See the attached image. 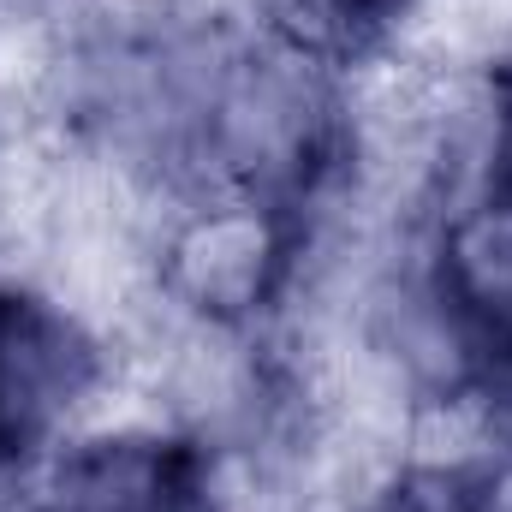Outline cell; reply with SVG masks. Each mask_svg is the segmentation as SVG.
Here are the masks:
<instances>
[{"label":"cell","instance_id":"obj_1","mask_svg":"<svg viewBox=\"0 0 512 512\" xmlns=\"http://www.w3.org/2000/svg\"><path fill=\"white\" fill-rule=\"evenodd\" d=\"M435 298L459 346V370L495 435L512 441V197L477 191L441 233Z\"/></svg>","mask_w":512,"mask_h":512},{"label":"cell","instance_id":"obj_3","mask_svg":"<svg viewBox=\"0 0 512 512\" xmlns=\"http://www.w3.org/2000/svg\"><path fill=\"white\" fill-rule=\"evenodd\" d=\"M36 512H209L203 453L167 435H108L66 453Z\"/></svg>","mask_w":512,"mask_h":512},{"label":"cell","instance_id":"obj_6","mask_svg":"<svg viewBox=\"0 0 512 512\" xmlns=\"http://www.w3.org/2000/svg\"><path fill=\"white\" fill-rule=\"evenodd\" d=\"M489 102H495V126H489V167H483V191L512 197V54L495 66Z\"/></svg>","mask_w":512,"mask_h":512},{"label":"cell","instance_id":"obj_2","mask_svg":"<svg viewBox=\"0 0 512 512\" xmlns=\"http://www.w3.org/2000/svg\"><path fill=\"white\" fill-rule=\"evenodd\" d=\"M96 382V346L48 298L0 286V471L30 465Z\"/></svg>","mask_w":512,"mask_h":512},{"label":"cell","instance_id":"obj_5","mask_svg":"<svg viewBox=\"0 0 512 512\" xmlns=\"http://www.w3.org/2000/svg\"><path fill=\"white\" fill-rule=\"evenodd\" d=\"M411 12V0H304L310 36L334 54H364Z\"/></svg>","mask_w":512,"mask_h":512},{"label":"cell","instance_id":"obj_4","mask_svg":"<svg viewBox=\"0 0 512 512\" xmlns=\"http://www.w3.org/2000/svg\"><path fill=\"white\" fill-rule=\"evenodd\" d=\"M376 512H507V501H501L489 471L429 465V471H405L376 501Z\"/></svg>","mask_w":512,"mask_h":512}]
</instances>
